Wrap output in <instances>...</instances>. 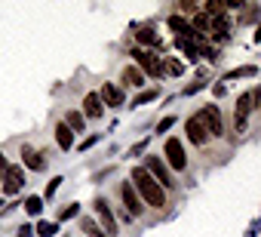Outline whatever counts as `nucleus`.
Listing matches in <instances>:
<instances>
[{"mask_svg": "<svg viewBox=\"0 0 261 237\" xmlns=\"http://www.w3.org/2000/svg\"><path fill=\"white\" fill-rule=\"evenodd\" d=\"M129 182L136 185V191H139V197L145 200V206H154V209L166 206V188H163L145 167H133V173H129Z\"/></svg>", "mask_w": 261, "mask_h": 237, "instance_id": "f257e3e1", "label": "nucleus"}, {"mask_svg": "<svg viewBox=\"0 0 261 237\" xmlns=\"http://www.w3.org/2000/svg\"><path fill=\"white\" fill-rule=\"evenodd\" d=\"M133 59H136V68H139L142 74H151V77H163V59H160L154 50L136 46V50H133Z\"/></svg>", "mask_w": 261, "mask_h": 237, "instance_id": "f03ea898", "label": "nucleus"}, {"mask_svg": "<svg viewBox=\"0 0 261 237\" xmlns=\"http://www.w3.org/2000/svg\"><path fill=\"white\" fill-rule=\"evenodd\" d=\"M120 200H123L126 212L133 216V219L145 212V200L139 197V191H136V185H133V182H120Z\"/></svg>", "mask_w": 261, "mask_h": 237, "instance_id": "7ed1b4c3", "label": "nucleus"}, {"mask_svg": "<svg viewBox=\"0 0 261 237\" xmlns=\"http://www.w3.org/2000/svg\"><path fill=\"white\" fill-rule=\"evenodd\" d=\"M197 117H200V121L206 124V130H209V136H224V121H221V111L209 102V105H203L200 111H197Z\"/></svg>", "mask_w": 261, "mask_h": 237, "instance_id": "20e7f679", "label": "nucleus"}, {"mask_svg": "<svg viewBox=\"0 0 261 237\" xmlns=\"http://www.w3.org/2000/svg\"><path fill=\"white\" fill-rule=\"evenodd\" d=\"M0 179H4V194L7 197H13V194H19L22 188H25V167H7V173L4 176H0Z\"/></svg>", "mask_w": 261, "mask_h": 237, "instance_id": "39448f33", "label": "nucleus"}, {"mask_svg": "<svg viewBox=\"0 0 261 237\" xmlns=\"http://www.w3.org/2000/svg\"><path fill=\"white\" fill-rule=\"evenodd\" d=\"M163 154H166V163L172 167V170H185L188 167V157H185V148H181V142L178 139H166V145H163Z\"/></svg>", "mask_w": 261, "mask_h": 237, "instance_id": "423d86ee", "label": "nucleus"}, {"mask_svg": "<svg viewBox=\"0 0 261 237\" xmlns=\"http://www.w3.org/2000/svg\"><path fill=\"white\" fill-rule=\"evenodd\" d=\"M95 216H98V222H101V231H105L108 237H114V234H117V219H114L111 203H108L105 197H95Z\"/></svg>", "mask_w": 261, "mask_h": 237, "instance_id": "0eeeda50", "label": "nucleus"}, {"mask_svg": "<svg viewBox=\"0 0 261 237\" xmlns=\"http://www.w3.org/2000/svg\"><path fill=\"white\" fill-rule=\"evenodd\" d=\"M185 133H188V139L200 148V145H206L209 142V130H206V124L200 121V117L197 114H191L188 117V121H185Z\"/></svg>", "mask_w": 261, "mask_h": 237, "instance_id": "6e6552de", "label": "nucleus"}, {"mask_svg": "<svg viewBox=\"0 0 261 237\" xmlns=\"http://www.w3.org/2000/svg\"><path fill=\"white\" fill-rule=\"evenodd\" d=\"M145 170H148V173H151V176H154V179L163 185V188H172V173H169V167H166L160 157H151V154H148V163H145Z\"/></svg>", "mask_w": 261, "mask_h": 237, "instance_id": "1a4fd4ad", "label": "nucleus"}, {"mask_svg": "<svg viewBox=\"0 0 261 237\" xmlns=\"http://www.w3.org/2000/svg\"><path fill=\"white\" fill-rule=\"evenodd\" d=\"M98 96H101V102H105L108 108H123V89H120L117 83H101Z\"/></svg>", "mask_w": 261, "mask_h": 237, "instance_id": "9d476101", "label": "nucleus"}, {"mask_svg": "<svg viewBox=\"0 0 261 237\" xmlns=\"http://www.w3.org/2000/svg\"><path fill=\"white\" fill-rule=\"evenodd\" d=\"M74 136H77V133H74L65 121L56 124V145H59L62 151H71V148H74Z\"/></svg>", "mask_w": 261, "mask_h": 237, "instance_id": "9b49d317", "label": "nucleus"}, {"mask_svg": "<svg viewBox=\"0 0 261 237\" xmlns=\"http://www.w3.org/2000/svg\"><path fill=\"white\" fill-rule=\"evenodd\" d=\"M101 111H105L101 96L98 92H86V99H83V117H101Z\"/></svg>", "mask_w": 261, "mask_h": 237, "instance_id": "f8f14e48", "label": "nucleus"}, {"mask_svg": "<svg viewBox=\"0 0 261 237\" xmlns=\"http://www.w3.org/2000/svg\"><path fill=\"white\" fill-rule=\"evenodd\" d=\"M136 40H139V46H145V50H148V46H160V34H157L151 25H148V28H139V31H136Z\"/></svg>", "mask_w": 261, "mask_h": 237, "instance_id": "ddd939ff", "label": "nucleus"}, {"mask_svg": "<svg viewBox=\"0 0 261 237\" xmlns=\"http://www.w3.org/2000/svg\"><path fill=\"white\" fill-rule=\"evenodd\" d=\"M261 99V89H252V92H243L240 99H237V114H246L249 117V111H252V105Z\"/></svg>", "mask_w": 261, "mask_h": 237, "instance_id": "4468645a", "label": "nucleus"}, {"mask_svg": "<svg viewBox=\"0 0 261 237\" xmlns=\"http://www.w3.org/2000/svg\"><path fill=\"white\" fill-rule=\"evenodd\" d=\"M22 163L28 167V170H34V173H40L46 163H43V154L40 151H31V148H22Z\"/></svg>", "mask_w": 261, "mask_h": 237, "instance_id": "2eb2a0df", "label": "nucleus"}, {"mask_svg": "<svg viewBox=\"0 0 261 237\" xmlns=\"http://www.w3.org/2000/svg\"><path fill=\"white\" fill-rule=\"evenodd\" d=\"M123 83H129V86H145L148 80H145V74H142L136 65H126V68H123Z\"/></svg>", "mask_w": 261, "mask_h": 237, "instance_id": "dca6fc26", "label": "nucleus"}, {"mask_svg": "<svg viewBox=\"0 0 261 237\" xmlns=\"http://www.w3.org/2000/svg\"><path fill=\"white\" fill-rule=\"evenodd\" d=\"M258 19H261V7H258V4H246L243 13H240V22H243V25H255Z\"/></svg>", "mask_w": 261, "mask_h": 237, "instance_id": "f3484780", "label": "nucleus"}, {"mask_svg": "<svg viewBox=\"0 0 261 237\" xmlns=\"http://www.w3.org/2000/svg\"><path fill=\"white\" fill-rule=\"evenodd\" d=\"M255 74H258V68H255V65H240V68L227 71V74H224L221 80L227 83V80H240V77H255Z\"/></svg>", "mask_w": 261, "mask_h": 237, "instance_id": "a211bd4d", "label": "nucleus"}, {"mask_svg": "<svg viewBox=\"0 0 261 237\" xmlns=\"http://www.w3.org/2000/svg\"><path fill=\"white\" fill-rule=\"evenodd\" d=\"M65 124H68L74 133H83V127H86V117H83V111H68V114H65Z\"/></svg>", "mask_w": 261, "mask_h": 237, "instance_id": "6ab92c4d", "label": "nucleus"}, {"mask_svg": "<svg viewBox=\"0 0 261 237\" xmlns=\"http://www.w3.org/2000/svg\"><path fill=\"white\" fill-rule=\"evenodd\" d=\"M25 212H28V216H40V212H43V197H37V194L25 197Z\"/></svg>", "mask_w": 261, "mask_h": 237, "instance_id": "aec40b11", "label": "nucleus"}, {"mask_svg": "<svg viewBox=\"0 0 261 237\" xmlns=\"http://www.w3.org/2000/svg\"><path fill=\"white\" fill-rule=\"evenodd\" d=\"M34 231H37V237H56V234H59V222H46V219H43V222H37Z\"/></svg>", "mask_w": 261, "mask_h": 237, "instance_id": "412c9836", "label": "nucleus"}, {"mask_svg": "<svg viewBox=\"0 0 261 237\" xmlns=\"http://www.w3.org/2000/svg\"><path fill=\"white\" fill-rule=\"evenodd\" d=\"M181 71H185V65H181L178 59H163V74H169V77H181Z\"/></svg>", "mask_w": 261, "mask_h": 237, "instance_id": "4be33fe9", "label": "nucleus"}, {"mask_svg": "<svg viewBox=\"0 0 261 237\" xmlns=\"http://www.w3.org/2000/svg\"><path fill=\"white\" fill-rule=\"evenodd\" d=\"M157 96H160L157 89H142V92H139V96L133 99V108H142V105H148V102H154Z\"/></svg>", "mask_w": 261, "mask_h": 237, "instance_id": "5701e85b", "label": "nucleus"}, {"mask_svg": "<svg viewBox=\"0 0 261 237\" xmlns=\"http://www.w3.org/2000/svg\"><path fill=\"white\" fill-rule=\"evenodd\" d=\"M80 228L86 231V237H108V234H105V231L92 222V219H83V222H80Z\"/></svg>", "mask_w": 261, "mask_h": 237, "instance_id": "b1692460", "label": "nucleus"}, {"mask_svg": "<svg viewBox=\"0 0 261 237\" xmlns=\"http://www.w3.org/2000/svg\"><path fill=\"white\" fill-rule=\"evenodd\" d=\"M209 22H212V19H209L206 13H197V16L191 19V28H194V31H203V28H209Z\"/></svg>", "mask_w": 261, "mask_h": 237, "instance_id": "393cba45", "label": "nucleus"}, {"mask_svg": "<svg viewBox=\"0 0 261 237\" xmlns=\"http://www.w3.org/2000/svg\"><path fill=\"white\" fill-rule=\"evenodd\" d=\"M172 127H175V114H166V117H163V121L157 124V136H163V133H169Z\"/></svg>", "mask_w": 261, "mask_h": 237, "instance_id": "a878e982", "label": "nucleus"}, {"mask_svg": "<svg viewBox=\"0 0 261 237\" xmlns=\"http://www.w3.org/2000/svg\"><path fill=\"white\" fill-rule=\"evenodd\" d=\"M77 212H80V203H68V206L59 212V222H65V219H74Z\"/></svg>", "mask_w": 261, "mask_h": 237, "instance_id": "bb28decb", "label": "nucleus"}, {"mask_svg": "<svg viewBox=\"0 0 261 237\" xmlns=\"http://www.w3.org/2000/svg\"><path fill=\"white\" fill-rule=\"evenodd\" d=\"M59 182H62V176H56V179H49V185H46V191H43V200H49L56 191H59Z\"/></svg>", "mask_w": 261, "mask_h": 237, "instance_id": "cd10ccee", "label": "nucleus"}, {"mask_svg": "<svg viewBox=\"0 0 261 237\" xmlns=\"http://www.w3.org/2000/svg\"><path fill=\"white\" fill-rule=\"evenodd\" d=\"M233 124H237V133H246V127H249V117H246V114H233Z\"/></svg>", "mask_w": 261, "mask_h": 237, "instance_id": "c85d7f7f", "label": "nucleus"}, {"mask_svg": "<svg viewBox=\"0 0 261 237\" xmlns=\"http://www.w3.org/2000/svg\"><path fill=\"white\" fill-rule=\"evenodd\" d=\"M148 151V139L145 142H139V145H133V148H129V157H139V154H145Z\"/></svg>", "mask_w": 261, "mask_h": 237, "instance_id": "c756f323", "label": "nucleus"}, {"mask_svg": "<svg viewBox=\"0 0 261 237\" xmlns=\"http://www.w3.org/2000/svg\"><path fill=\"white\" fill-rule=\"evenodd\" d=\"M95 142H98V136H86V139H83V142L77 145V151H89V148H92Z\"/></svg>", "mask_w": 261, "mask_h": 237, "instance_id": "7c9ffc66", "label": "nucleus"}, {"mask_svg": "<svg viewBox=\"0 0 261 237\" xmlns=\"http://www.w3.org/2000/svg\"><path fill=\"white\" fill-rule=\"evenodd\" d=\"M224 7H227V10H243L246 0H224Z\"/></svg>", "mask_w": 261, "mask_h": 237, "instance_id": "2f4dec72", "label": "nucleus"}, {"mask_svg": "<svg viewBox=\"0 0 261 237\" xmlns=\"http://www.w3.org/2000/svg\"><path fill=\"white\" fill-rule=\"evenodd\" d=\"M203 86H206V83H191V86H188V89H185V96H194V92H200V89H203Z\"/></svg>", "mask_w": 261, "mask_h": 237, "instance_id": "473e14b6", "label": "nucleus"}, {"mask_svg": "<svg viewBox=\"0 0 261 237\" xmlns=\"http://www.w3.org/2000/svg\"><path fill=\"white\" fill-rule=\"evenodd\" d=\"M19 237H34V228H31V225H22V228H19Z\"/></svg>", "mask_w": 261, "mask_h": 237, "instance_id": "72a5a7b5", "label": "nucleus"}, {"mask_svg": "<svg viewBox=\"0 0 261 237\" xmlns=\"http://www.w3.org/2000/svg\"><path fill=\"white\" fill-rule=\"evenodd\" d=\"M7 167H10V163H7V157H4V151H0V176H4V173H7Z\"/></svg>", "mask_w": 261, "mask_h": 237, "instance_id": "f704fd0d", "label": "nucleus"}, {"mask_svg": "<svg viewBox=\"0 0 261 237\" xmlns=\"http://www.w3.org/2000/svg\"><path fill=\"white\" fill-rule=\"evenodd\" d=\"M255 43H261V25L255 28Z\"/></svg>", "mask_w": 261, "mask_h": 237, "instance_id": "c9c22d12", "label": "nucleus"}, {"mask_svg": "<svg viewBox=\"0 0 261 237\" xmlns=\"http://www.w3.org/2000/svg\"><path fill=\"white\" fill-rule=\"evenodd\" d=\"M0 206H4V200H0Z\"/></svg>", "mask_w": 261, "mask_h": 237, "instance_id": "e433bc0d", "label": "nucleus"}]
</instances>
